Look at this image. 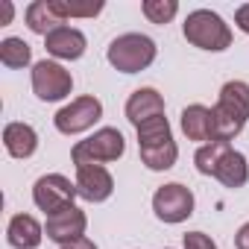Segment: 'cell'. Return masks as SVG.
<instances>
[{
  "label": "cell",
  "mask_w": 249,
  "mask_h": 249,
  "mask_svg": "<svg viewBox=\"0 0 249 249\" xmlns=\"http://www.w3.org/2000/svg\"><path fill=\"white\" fill-rule=\"evenodd\" d=\"M153 211L161 223H182L194 214V194L191 188L179 185V182H170V185H161L153 196Z\"/></svg>",
  "instance_id": "9"
},
{
  "label": "cell",
  "mask_w": 249,
  "mask_h": 249,
  "mask_svg": "<svg viewBox=\"0 0 249 249\" xmlns=\"http://www.w3.org/2000/svg\"><path fill=\"white\" fill-rule=\"evenodd\" d=\"M44 47H47L50 56L73 62V59H82V53H85V47H88V38H85L76 27H68V24H65V27L53 30V33L44 38Z\"/></svg>",
  "instance_id": "14"
},
{
  "label": "cell",
  "mask_w": 249,
  "mask_h": 249,
  "mask_svg": "<svg viewBox=\"0 0 249 249\" xmlns=\"http://www.w3.org/2000/svg\"><path fill=\"white\" fill-rule=\"evenodd\" d=\"M123 150H126V141H123L120 129L103 126L91 138L79 141L71 150V159H73L76 167H82V164H108V161H117L123 156Z\"/></svg>",
  "instance_id": "5"
},
{
  "label": "cell",
  "mask_w": 249,
  "mask_h": 249,
  "mask_svg": "<svg viewBox=\"0 0 249 249\" xmlns=\"http://www.w3.org/2000/svg\"><path fill=\"white\" fill-rule=\"evenodd\" d=\"M76 196H79L76 182H71V179L62 176V173H47V176H41V179L33 185V202H36L47 217H53V214H59V211H65V208H71Z\"/></svg>",
  "instance_id": "6"
},
{
  "label": "cell",
  "mask_w": 249,
  "mask_h": 249,
  "mask_svg": "<svg viewBox=\"0 0 249 249\" xmlns=\"http://www.w3.org/2000/svg\"><path fill=\"white\" fill-rule=\"evenodd\" d=\"M0 62L6 68L18 71V68H27L33 62V50L24 38H3L0 41Z\"/></svg>",
  "instance_id": "19"
},
{
  "label": "cell",
  "mask_w": 249,
  "mask_h": 249,
  "mask_svg": "<svg viewBox=\"0 0 249 249\" xmlns=\"http://www.w3.org/2000/svg\"><path fill=\"white\" fill-rule=\"evenodd\" d=\"M214 120H217V141H231L234 135H240V129L249 120V85L246 82L231 79L220 88Z\"/></svg>",
  "instance_id": "2"
},
{
  "label": "cell",
  "mask_w": 249,
  "mask_h": 249,
  "mask_svg": "<svg viewBox=\"0 0 249 249\" xmlns=\"http://www.w3.org/2000/svg\"><path fill=\"white\" fill-rule=\"evenodd\" d=\"M214 179L223 182L226 188H243L246 179H249V164H246V156L237 153V150H226L220 164L214 167Z\"/></svg>",
  "instance_id": "17"
},
{
  "label": "cell",
  "mask_w": 249,
  "mask_h": 249,
  "mask_svg": "<svg viewBox=\"0 0 249 249\" xmlns=\"http://www.w3.org/2000/svg\"><path fill=\"white\" fill-rule=\"evenodd\" d=\"M138 150H141V161L150 170H170L179 159V147L173 141L170 123L167 117H153L138 126Z\"/></svg>",
  "instance_id": "1"
},
{
  "label": "cell",
  "mask_w": 249,
  "mask_h": 249,
  "mask_svg": "<svg viewBox=\"0 0 249 249\" xmlns=\"http://www.w3.org/2000/svg\"><path fill=\"white\" fill-rule=\"evenodd\" d=\"M185 249H217V243L205 231H188L185 234Z\"/></svg>",
  "instance_id": "23"
},
{
  "label": "cell",
  "mask_w": 249,
  "mask_h": 249,
  "mask_svg": "<svg viewBox=\"0 0 249 249\" xmlns=\"http://www.w3.org/2000/svg\"><path fill=\"white\" fill-rule=\"evenodd\" d=\"M12 15H15V6L9 3V0H3V24H0V27H6L12 21Z\"/></svg>",
  "instance_id": "27"
},
{
  "label": "cell",
  "mask_w": 249,
  "mask_h": 249,
  "mask_svg": "<svg viewBox=\"0 0 249 249\" xmlns=\"http://www.w3.org/2000/svg\"><path fill=\"white\" fill-rule=\"evenodd\" d=\"M59 249H97V243H94L91 237H79V240H73V243H68V246H59Z\"/></svg>",
  "instance_id": "26"
},
{
  "label": "cell",
  "mask_w": 249,
  "mask_h": 249,
  "mask_svg": "<svg viewBox=\"0 0 249 249\" xmlns=\"http://www.w3.org/2000/svg\"><path fill=\"white\" fill-rule=\"evenodd\" d=\"M3 147L12 159H30L38 150V135L30 123H6L3 129Z\"/></svg>",
  "instance_id": "16"
},
{
  "label": "cell",
  "mask_w": 249,
  "mask_h": 249,
  "mask_svg": "<svg viewBox=\"0 0 249 249\" xmlns=\"http://www.w3.org/2000/svg\"><path fill=\"white\" fill-rule=\"evenodd\" d=\"M24 18H27V27H30L36 36H44V38H47L53 30L65 27V21H59V18L53 15L50 0H33V3L27 6V12H24Z\"/></svg>",
  "instance_id": "18"
},
{
  "label": "cell",
  "mask_w": 249,
  "mask_h": 249,
  "mask_svg": "<svg viewBox=\"0 0 249 249\" xmlns=\"http://www.w3.org/2000/svg\"><path fill=\"white\" fill-rule=\"evenodd\" d=\"M234 246H237V249H249V223H243V226L237 229V234H234Z\"/></svg>",
  "instance_id": "25"
},
{
  "label": "cell",
  "mask_w": 249,
  "mask_h": 249,
  "mask_svg": "<svg viewBox=\"0 0 249 249\" xmlns=\"http://www.w3.org/2000/svg\"><path fill=\"white\" fill-rule=\"evenodd\" d=\"M76 191L88 202H106L114 191V179L103 164H82L76 167Z\"/></svg>",
  "instance_id": "11"
},
{
  "label": "cell",
  "mask_w": 249,
  "mask_h": 249,
  "mask_svg": "<svg viewBox=\"0 0 249 249\" xmlns=\"http://www.w3.org/2000/svg\"><path fill=\"white\" fill-rule=\"evenodd\" d=\"M50 9L59 21L65 18H94L103 12L100 0H91V3H71V0H50Z\"/></svg>",
  "instance_id": "20"
},
{
  "label": "cell",
  "mask_w": 249,
  "mask_h": 249,
  "mask_svg": "<svg viewBox=\"0 0 249 249\" xmlns=\"http://www.w3.org/2000/svg\"><path fill=\"white\" fill-rule=\"evenodd\" d=\"M73 88V79H71V71H65L59 62H36L33 68V91L38 100L44 103H56V100H65Z\"/></svg>",
  "instance_id": "8"
},
{
  "label": "cell",
  "mask_w": 249,
  "mask_h": 249,
  "mask_svg": "<svg viewBox=\"0 0 249 249\" xmlns=\"http://www.w3.org/2000/svg\"><path fill=\"white\" fill-rule=\"evenodd\" d=\"M229 147H231L229 141H211V144H202V147L196 150V156H194L196 170H199L202 176H214V167L220 164V159H223V153H226Z\"/></svg>",
  "instance_id": "21"
},
{
  "label": "cell",
  "mask_w": 249,
  "mask_h": 249,
  "mask_svg": "<svg viewBox=\"0 0 249 249\" xmlns=\"http://www.w3.org/2000/svg\"><path fill=\"white\" fill-rule=\"evenodd\" d=\"M144 15L150 24H170L179 12V3L176 0H144Z\"/></svg>",
  "instance_id": "22"
},
{
  "label": "cell",
  "mask_w": 249,
  "mask_h": 249,
  "mask_svg": "<svg viewBox=\"0 0 249 249\" xmlns=\"http://www.w3.org/2000/svg\"><path fill=\"white\" fill-rule=\"evenodd\" d=\"M156 41L150 36H141V33H126V36H117L108 50H106V59L114 71L120 73H138L144 68H150L156 62Z\"/></svg>",
  "instance_id": "3"
},
{
  "label": "cell",
  "mask_w": 249,
  "mask_h": 249,
  "mask_svg": "<svg viewBox=\"0 0 249 249\" xmlns=\"http://www.w3.org/2000/svg\"><path fill=\"white\" fill-rule=\"evenodd\" d=\"M103 117V103L97 97H76L73 103H68L65 108L56 111L53 123H56V129L62 135H79L85 129H91L94 123Z\"/></svg>",
  "instance_id": "7"
},
{
  "label": "cell",
  "mask_w": 249,
  "mask_h": 249,
  "mask_svg": "<svg viewBox=\"0 0 249 249\" xmlns=\"http://www.w3.org/2000/svg\"><path fill=\"white\" fill-rule=\"evenodd\" d=\"M41 237H44V229H41V223L36 217L15 214L9 220V229H6L9 246H15V249H36V246H41Z\"/></svg>",
  "instance_id": "15"
},
{
  "label": "cell",
  "mask_w": 249,
  "mask_h": 249,
  "mask_svg": "<svg viewBox=\"0 0 249 249\" xmlns=\"http://www.w3.org/2000/svg\"><path fill=\"white\" fill-rule=\"evenodd\" d=\"M234 24H237V30H240V33H246V36H249V3H243V6L234 12Z\"/></svg>",
  "instance_id": "24"
},
{
  "label": "cell",
  "mask_w": 249,
  "mask_h": 249,
  "mask_svg": "<svg viewBox=\"0 0 249 249\" xmlns=\"http://www.w3.org/2000/svg\"><path fill=\"white\" fill-rule=\"evenodd\" d=\"M182 33H185V38H188L194 47L211 50V53H220V50H226V47L231 44V30H229V24H226L217 12H211V9H196V12H191V15L185 18Z\"/></svg>",
  "instance_id": "4"
},
{
  "label": "cell",
  "mask_w": 249,
  "mask_h": 249,
  "mask_svg": "<svg viewBox=\"0 0 249 249\" xmlns=\"http://www.w3.org/2000/svg\"><path fill=\"white\" fill-rule=\"evenodd\" d=\"M182 132L188 135V141H217V120H214V108L208 106H188L182 111Z\"/></svg>",
  "instance_id": "12"
},
{
  "label": "cell",
  "mask_w": 249,
  "mask_h": 249,
  "mask_svg": "<svg viewBox=\"0 0 249 249\" xmlns=\"http://www.w3.org/2000/svg\"><path fill=\"white\" fill-rule=\"evenodd\" d=\"M164 114V97L156 91V88H138L129 94L126 100V117L129 123L138 129L141 123L153 120V117H161Z\"/></svg>",
  "instance_id": "13"
},
{
  "label": "cell",
  "mask_w": 249,
  "mask_h": 249,
  "mask_svg": "<svg viewBox=\"0 0 249 249\" xmlns=\"http://www.w3.org/2000/svg\"><path fill=\"white\" fill-rule=\"evenodd\" d=\"M85 229H88V217H85V211H79L76 205H71V208H65V211L47 217V226H44L47 237H50L53 243H59V246H68V243L85 237Z\"/></svg>",
  "instance_id": "10"
}]
</instances>
